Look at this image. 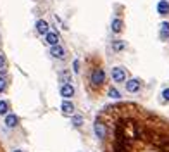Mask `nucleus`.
I'll return each mask as SVG.
<instances>
[{
    "mask_svg": "<svg viewBox=\"0 0 169 152\" xmlns=\"http://www.w3.org/2000/svg\"><path fill=\"white\" fill-rule=\"evenodd\" d=\"M49 22H47V21H43V19H40V21H36V31H38V33H40V35H47V33H49Z\"/></svg>",
    "mask_w": 169,
    "mask_h": 152,
    "instance_id": "11",
    "label": "nucleus"
},
{
    "mask_svg": "<svg viewBox=\"0 0 169 152\" xmlns=\"http://www.w3.org/2000/svg\"><path fill=\"white\" fill-rule=\"evenodd\" d=\"M17 123H19V118L16 114H5V125H7L9 128L17 126Z\"/></svg>",
    "mask_w": 169,
    "mask_h": 152,
    "instance_id": "13",
    "label": "nucleus"
},
{
    "mask_svg": "<svg viewBox=\"0 0 169 152\" xmlns=\"http://www.w3.org/2000/svg\"><path fill=\"white\" fill-rule=\"evenodd\" d=\"M124 48H126V42L124 40H114L112 42V50L114 52H123Z\"/></svg>",
    "mask_w": 169,
    "mask_h": 152,
    "instance_id": "14",
    "label": "nucleus"
},
{
    "mask_svg": "<svg viewBox=\"0 0 169 152\" xmlns=\"http://www.w3.org/2000/svg\"><path fill=\"white\" fill-rule=\"evenodd\" d=\"M14 152H23V150H14Z\"/></svg>",
    "mask_w": 169,
    "mask_h": 152,
    "instance_id": "24",
    "label": "nucleus"
},
{
    "mask_svg": "<svg viewBox=\"0 0 169 152\" xmlns=\"http://www.w3.org/2000/svg\"><path fill=\"white\" fill-rule=\"evenodd\" d=\"M45 43L50 45V47H54V45H59V35L54 33V31H49V33L45 35Z\"/></svg>",
    "mask_w": 169,
    "mask_h": 152,
    "instance_id": "9",
    "label": "nucleus"
},
{
    "mask_svg": "<svg viewBox=\"0 0 169 152\" xmlns=\"http://www.w3.org/2000/svg\"><path fill=\"white\" fill-rule=\"evenodd\" d=\"M60 95L64 97L66 100H69L74 95V86H73L71 83H62V86H60Z\"/></svg>",
    "mask_w": 169,
    "mask_h": 152,
    "instance_id": "5",
    "label": "nucleus"
},
{
    "mask_svg": "<svg viewBox=\"0 0 169 152\" xmlns=\"http://www.w3.org/2000/svg\"><path fill=\"white\" fill-rule=\"evenodd\" d=\"M9 114V102L7 100H0V116Z\"/></svg>",
    "mask_w": 169,
    "mask_h": 152,
    "instance_id": "17",
    "label": "nucleus"
},
{
    "mask_svg": "<svg viewBox=\"0 0 169 152\" xmlns=\"http://www.w3.org/2000/svg\"><path fill=\"white\" fill-rule=\"evenodd\" d=\"M126 85V92H129V93H136L140 90V86H142V83L138 81V80H128V81L124 83Z\"/></svg>",
    "mask_w": 169,
    "mask_h": 152,
    "instance_id": "6",
    "label": "nucleus"
},
{
    "mask_svg": "<svg viewBox=\"0 0 169 152\" xmlns=\"http://www.w3.org/2000/svg\"><path fill=\"white\" fill-rule=\"evenodd\" d=\"M71 123H73L74 126H81V125H83V118H81V116H74V118L71 119Z\"/></svg>",
    "mask_w": 169,
    "mask_h": 152,
    "instance_id": "19",
    "label": "nucleus"
},
{
    "mask_svg": "<svg viewBox=\"0 0 169 152\" xmlns=\"http://www.w3.org/2000/svg\"><path fill=\"white\" fill-rule=\"evenodd\" d=\"M105 83V71L100 66L93 67L90 73V90H100Z\"/></svg>",
    "mask_w": 169,
    "mask_h": 152,
    "instance_id": "2",
    "label": "nucleus"
},
{
    "mask_svg": "<svg viewBox=\"0 0 169 152\" xmlns=\"http://www.w3.org/2000/svg\"><path fill=\"white\" fill-rule=\"evenodd\" d=\"M109 95L112 97V99H119V92H117L116 88H110L109 90Z\"/></svg>",
    "mask_w": 169,
    "mask_h": 152,
    "instance_id": "20",
    "label": "nucleus"
},
{
    "mask_svg": "<svg viewBox=\"0 0 169 152\" xmlns=\"http://www.w3.org/2000/svg\"><path fill=\"white\" fill-rule=\"evenodd\" d=\"M162 97H164V100H169V88H166L164 92H162Z\"/></svg>",
    "mask_w": 169,
    "mask_h": 152,
    "instance_id": "22",
    "label": "nucleus"
},
{
    "mask_svg": "<svg viewBox=\"0 0 169 152\" xmlns=\"http://www.w3.org/2000/svg\"><path fill=\"white\" fill-rule=\"evenodd\" d=\"M60 109H62V114L64 116H73L74 114V105H73L71 100H64L62 105H60Z\"/></svg>",
    "mask_w": 169,
    "mask_h": 152,
    "instance_id": "8",
    "label": "nucleus"
},
{
    "mask_svg": "<svg viewBox=\"0 0 169 152\" xmlns=\"http://www.w3.org/2000/svg\"><path fill=\"white\" fill-rule=\"evenodd\" d=\"M5 62H7V61H5V56L4 54H0V69H4L5 67Z\"/></svg>",
    "mask_w": 169,
    "mask_h": 152,
    "instance_id": "21",
    "label": "nucleus"
},
{
    "mask_svg": "<svg viewBox=\"0 0 169 152\" xmlns=\"http://www.w3.org/2000/svg\"><path fill=\"white\" fill-rule=\"evenodd\" d=\"M98 118L107 128L105 152H169V121L140 105H110Z\"/></svg>",
    "mask_w": 169,
    "mask_h": 152,
    "instance_id": "1",
    "label": "nucleus"
},
{
    "mask_svg": "<svg viewBox=\"0 0 169 152\" xmlns=\"http://www.w3.org/2000/svg\"><path fill=\"white\" fill-rule=\"evenodd\" d=\"M157 12L161 16L169 14V2H167V0H159V2H157Z\"/></svg>",
    "mask_w": 169,
    "mask_h": 152,
    "instance_id": "10",
    "label": "nucleus"
},
{
    "mask_svg": "<svg viewBox=\"0 0 169 152\" xmlns=\"http://www.w3.org/2000/svg\"><path fill=\"white\" fill-rule=\"evenodd\" d=\"M112 80L114 81H117V83H123V81H126V69H124V67H114L112 69Z\"/></svg>",
    "mask_w": 169,
    "mask_h": 152,
    "instance_id": "4",
    "label": "nucleus"
},
{
    "mask_svg": "<svg viewBox=\"0 0 169 152\" xmlns=\"http://www.w3.org/2000/svg\"><path fill=\"white\" fill-rule=\"evenodd\" d=\"M74 73H79V61H74Z\"/></svg>",
    "mask_w": 169,
    "mask_h": 152,
    "instance_id": "23",
    "label": "nucleus"
},
{
    "mask_svg": "<svg viewBox=\"0 0 169 152\" xmlns=\"http://www.w3.org/2000/svg\"><path fill=\"white\" fill-rule=\"evenodd\" d=\"M161 38L162 40H166V38H169V22H161Z\"/></svg>",
    "mask_w": 169,
    "mask_h": 152,
    "instance_id": "15",
    "label": "nucleus"
},
{
    "mask_svg": "<svg viewBox=\"0 0 169 152\" xmlns=\"http://www.w3.org/2000/svg\"><path fill=\"white\" fill-rule=\"evenodd\" d=\"M93 131H95V135H97V138H98V140H104V138H105V133H107V128H105L104 121H102V119L98 118V116H97V119H95Z\"/></svg>",
    "mask_w": 169,
    "mask_h": 152,
    "instance_id": "3",
    "label": "nucleus"
},
{
    "mask_svg": "<svg viewBox=\"0 0 169 152\" xmlns=\"http://www.w3.org/2000/svg\"><path fill=\"white\" fill-rule=\"evenodd\" d=\"M60 80H62V83H71V74L68 71H62L60 73Z\"/></svg>",
    "mask_w": 169,
    "mask_h": 152,
    "instance_id": "18",
    "label": "nucleus"
},
{
    "mask_svg": "<svg viewBox=\"0 0 169 152\" xmlns=\"http://www.w3.org/2000/svg\"><path fill=\"white\" fill-rule=\"evenodd\" d=\"M7 73H5V69H0V93L5 92V88H7Z\"/></svg>",
    "mask_w": 169,
    "mask_h": 152,
    "instance_id": "12",
    "label": "nucleus"
},
{
    "mask_svg": "<svg viewBox=\"0 0 169 152\" xmlns=\"http://www.w3.org/2000/svg\"><path fill=\"white\" fill-rule=\"evenodd\" d=\"M112 31L114 33H121L123 31V21L121 19H112Z\"/></svg>",
    "mask_w": 169,
    "mask_h": 152,
    "instance_id": "16",
    "label": "nucleus"
},
{
    "mask_svg": "<svg viewBox=\"0 0 169 152\" xmlns=\"http://www.w3.org/2000/svg\"><path fill=\"white\" fill-rule=\"evenodd\" d=\"M50 56L55 57V59H64L66 57V50L60 45H54L52 48H50Z\"/></svg>",
    "mask_w": 169,
    "mask_h": 152,
    "instance_id": "7",
    "label": "nucleus"
}]
</instances>
